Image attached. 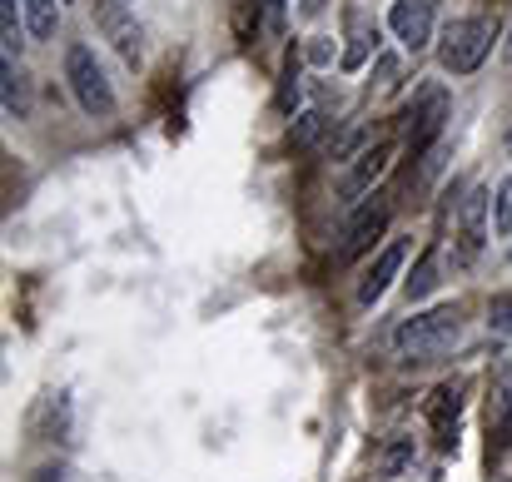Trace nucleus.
<instances>
[{
	"label": "nucleus",
	"instance_id": "1",
	"mask_svg": "<svg viewBox=\"0 0 512 482\" xmlns=\"http://www.w3.org/2000/svg\"><path fill=\"white\" fill-rule=\"evenodd\" d=\"M458 333H463V314L453 304H438V309L408 314V319L393 328L388 343H393V353L403 363H433V358H443L458 343Z\"/></svg>",
	"mask_w": 512,
	"mask_h": 482
},
{
	"label": "nucleus",
	"instance_id": "2",
	"mask_svg": "<svg viewBox=\"0 0 512 482\" xmlns=\"http://www.w3.org/2000/svg\"><path fill=\"white\" fill-rule=\"evenodd\" d=\"M493 35H498V25L488 15H458V20H448L443 35H438V65L448 75H473L488 60Z\"/></svg>",
	"mask_w": 512,
	"mask_h": 482
},
{
	"label": "nucleus",
	"instance_id": "3",
	"mask_svg": "<svg viewBox=\"0 0 512 482\" xmlns=\"http://www.w3.org/2000/svg\"><path fill=\"white\" fill-rule=\"evenodd\" d=\"M65 80H70L75 105H80L90 120H110V115H115V85H110L100 55H95L85 40H75V45L65 50Z\"/></svg>",
	"mask_w": 512,
	"mask_h": 482
},
{
	"label": "nucleus",
	"instance_id": "4",
	"mask_svg": "<svg viewBox=\"0 0 512 482\" xmlns=\"http://www.w3.org/2000/svg\"><path fill=\"white\" fill-rule=\"evenodd\" d=\"M90 15H95L100 35L115 45V55H120L130 70H140V65H145V30H140L135 10H130L125 0H90Z\"/></svg>",
	"mask_w": 512,
	"mask_h": 482
},
{
	"label": "nucleus",
	"instance_id": "5",
	"mask_svg": "<svg viewBox=\"0 0 512 482\" xmlns=\"http://www.w3.org/2000/svg\"><path fill=\"white\" fill-rule=\"evenodd\" d=\"M458 224H453V244H458V259L463 264H473L478 254H483V244H488V234H493V194L478 184V189H468L463 199H458V214H453Z\"/></svg>",
	"mask_w": 512,
	"mask_h": 482
},
{
	"label": "nucleus",
	"instance_id": "6",
	"mask_svg": "<svg viewBox=\"0 0 512 482\" xmlns=\"http://www.w3.org/2000/svg\"><path fill=\"white\" fill-rule=\"evenodd\" d=\"M403 120H408V150L423 155V150L438 145L443 130H448V90H443V85H423V90L413 95V105L403 110Z\"/></svg>",
	"mask_w": 512,
	"mask_h": 482
},
{
	"label": "nucleus",
	"instance_id": "7",
	"mask_svg": "<svg viewBox=\"0 0 512 482\" xmlns=\"http://www.w3.org/2000/svg\"><path fill=\"white\" fill-rule=\"evenodd\" d=\"M388 219H393V204H388V194H368L353 214H348V224H343V239H339V259H358V254H368L378 239H383V229H388Z\"/></svg>",
	"mask_w": 512,
	"mask_h": 482
},
{
	"label": "nucleus",
	"instance_id": "8",
	"mask_svg": "<svg viewBox=\"0 0 512 482\" xmlns=\"http://www.w3.org/2000/svg\"><path fill=\"white\" fill-rule=\"evenodd\" d=\"M463 408H468V383H463V378L438 383V388L428 393V403H423V418H428V428H433V438H438V448H443V453H453V448H458Z\"/></svg>",
	"mask_w": 512,
	"mask_h": 482
},
{
	"label": "nucleus",
	"instance_id": "9",
	"mask_svg": "<svg viewBox=\"0 0 512 482\" xmlns=\"http://www.w3.org/2000/svg\"><path fill=\"white\" fill-rule=\"evenodd\" d=\"M388 164H393V145H368L358 160L343 169L339 179V204L348 209H358L368 194H378V184H383V174H388Z\"/></svg>",
	"mask_w": 512,
	"mask_h": 482
},
{
	"label": "nucleus",
	"instance_id": "10",
	"mask_svg": "<svg viewBox=\"0 0 512 482\" xmlns=\"http://www.w3.org/2000/svg\"><path fill=\"white\" fill-rule=\"evenodd\" d=\"M388 30L398 40V50L418 55L433 45V0H393L388 5Z\"/></svg>",
	"mask_w": 512,
	"mask_h": 482
},
{
	"label": "nucleus",
	"instance_id": "11",
	"mask_svg": "<svg viewBox=\"0 0 512 482\" xmlns=\"http://www.w3.org/2000/svg\"><path fill=\"white\" fill-rule=\"evenodd\" d=\"M403 264H408V244H403V239H388V244H383V254H378V259L368 264V274L358 279V304H363V309H373V304L393 289V279L403 274Z\"/></svg>",
	"mask_w": 512,
	"mask_h": 482
},
{
	"label": "nucleus",
	"instance_id": "12",
	"mask_svg": "<svg viewBox=\"0 0 512 482\" xmlns=\"http://www.w3.org/2000/svg\"><path fill=\"white\" fill-rule=\"evenodd\" d=\"M373 50H378V25L363 10H348V45L339 55V70H363Z\"/></svg>",
	"mask_w": 512,
	"mask_h": 482
},
{
	"label": "nucleus",
	"instance_id": "13",
	"mask_svg": "<svg viewBox=\"0 0 512 482\" xmlns=\"http://www.w3.org/2000/svg\"><path fill=\"white\" fill-rule=\"evenodd\" d=\"M0 90H5V120H30V75L15 60H0Z\"/></svg>",
	"mask_w": 512,
	"mask_h": 482
},
{
	"label": "nucleus",
	"instance_id": "14",
	"mask_svg": "<svg viewBox=\"0 0 512 482\" xmlns=\"http://www.w3.org/2000/svg\"><path fill=\"white\" fill-rule=\"evenodd\" d=\"M438 284H443V259L428 249V254L413 264V274H408V304H423V299H428Z\"/></svg>",
	"mask_w": 512,
	"mask_h": 482
},
{
	"label": "nucleus",
	"instance_id": "15",
	"mask_svg": "<svg viewBox=\"0 0 512 482\" xmlns=\"http://www.w3.org/2000/svg\"><path fill=\"white\" fill-rule=\"evenodd\" d=\"M418 463V443L408 438V433H398V438H388V448H383V458H378V478H398V473H408Z\"/></svg>",
	"mask_w": 512,
	"mask_h": 482
},
{
	"label": "nucleus",
	"instance_id": "16",
	"mask_svg": "<svg viewBox=\"0 0 512 482\" xmlns=\"http://www.w3.org/2000/svg\"><path fill=\"white\" fill-rule=\"evenodd\" d=\"M25 30H30V40H55L60 0H25Z\"/></svg>",
	"mask_w": 512,
	"mask_h": 482
},
{
	"label": "nucleus",
	"instance_id": "17",
	"mask_svg": "<svg viewBox=\"0 0 512 482\" xmlns=\"http://www.w3.org/2000/svg\"><path fill=\"white\" fill-rule=\"evenodd\" d=\"M20 15H25V0H0V40H5V60L20 55Z\"/></svg>",
	"mask_w": 512,
	"mask_h": 482
},
{
	"label": "nucleus",
	"instance_id": "18",
	"mask_svg": "<svg viewBox=\"0 0 512 482\" xmlns=\"http://www.w3.org/2000/svg\"><path fill=\"white\" fill-rule=\"evenodd\" d=\"M334 120H329V110H304L299 120H294V145L299 150H314L319 140H324V130H329Z\"/></svg>",
	"mask_w": 512,
	"mask_h": 482
},
{
	"label": "nucleus",
	"instance_id": "19",
	"mask_svg": "<svg viewBox=\"0 0 512 482\" xmlns=\"http://www.w3.org/2000/svg\"><path fill=\"white\" fill-rule=\"evenodd\" d=\"M493 234L512 239V174L498 179V189H493Z\"/></svg>",
	"mask_w": 512,
	"mask_h": 482
},
{
	"label": "nucleus",
	"instance_id": "20",
	"mask_svg": "<svg viewBox=\"0 0 512 482\" xmlns=\"http://www.w3.org/2000/svg\"><path fill=\"white\" fill-rule=\"evenodd\" d=\"M488 328L503 333V338H512V294H503V299L488 304Z\"/></svg>",
	"mask_w": 512,
	"mask_h": 482
},
{
	"label": "nucleus",
	"instance_id": "21",
	"mask_svg": "<svg viewBox=\"0 0 512 482\" xmlns=\"http://www.w3.org/2000/svg\"><path fill=\"white\" fill-rule=\"evenodd\" d=\"M512 398V348L498 358V378H493V403H503Z\"/></svg>",
	"mask_w": 512,
	"mask_h": 482
},
{
	"label": "nucleus",
	"instance_id": "22",
	"mask_svg": "<svg viewBox=\"0 0 512 482\" xmlns=\"http://www.w3.org/2000/svg\"><path fill=\"white\" fill-rule=\"evenodd\" d=\"M304 55H309V65H334V40L329 35H314Z\"/></svg>",
	"mask_w": 512,
	"mask_h": 482
},
{
	"label": "nucleus",
	"instance_id": "23",
	"mask_svg": "<svg viewBox=\"0 0 512 482\" xmlns=\"http://www.w3.org/2000/svg\"><path fill=\"white\" fill-rule=\"evenodd\" d=\"M373 75H378V85H393L398 80V55H378L373 60Z\"/></svg>",
	"mask_w": 512,
	"mask_h": 482
},
{
	"label": "nucleus",
	"instance_id": "24",
	"mask_svg": "<svg viewBox=\"0 0 512 482\" xmlns=\"http://www.w3.org/2000/svg\"><path fill=\"white\" fill-rule=\"evenodd\" d=\"M264 30H269V35L284 30V0H264Z\"/></svg>",
	"mask_w": 512,
	"mask_h": 482
},
{
	"label": "nucleus",
	"instance_id": "25",
	"mask_svg": "<svg viewBox=\"0 0 512 482\" xmlns=\"http://www.w3.org/2000/svg\"><path fill=\"white\" fill-rule=\"evenodd\" d=\"M319 5H324V0H304V5H299V10H304V15H314V10H319Z\"/></svg>",
	"mask_w": 512,
	"mask_h": 482
},
{
	"label": "nucleus",
	"instance_id": "26",
	"mask_svg": "<svg viewBox=\"0 0 512 482\" xmlns=\"http://www.w3.org/2000/svg\"><path fill=\"white\" fill-rule=\"evenodd\" d=\"M503 60L512 65V30H508V45H503Z\"/></svg>",
	"mask_w": 512,
	"mask_h": 482
},
{
	"label": "nucleus",
	"instance_id": "27",
	"mask_svg": "<svg viewBox=\"0 0 512 482\" xmlns=\"http://www.w3.org/2000/svg\"><path fill=\"white\" fill-rule=\"evenodd\" d=\"M503 145H508V155H512V125H508V135H503Z\"/></svg>",
	"mask_w": 512,
	"mask_h": 482
},
{
	"label": "nucleus",
	"instance_id": "28",
	"mask_svg": "<svg viewBox=\"0 0 512 482\" xmlns=\"http://www.w3.org/2000/svg\"><path fill=\"white\" fill-rule=\"evenodd\" d=\"M508 254H512V249H508Z\"/></svg>",
	"mask_w": 512,
	"mask_h": 482
}]
</instances>
